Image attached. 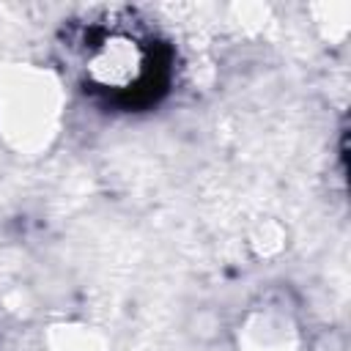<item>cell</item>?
<instances>
[{"label":"cell","mask_w":351,"mask_h":351,"mask_svg":"<svg viewBox=\"0 0 351 351\" xmlns=\"http://www.w3.org/2000/svg\"><path fill=\"white\" fill-rule=\"evenodd\" d=\"M241 351H296V329L285 313H258L247 321Z\"/></svg>","instance_id":"cell-3"},{"label":"cell","mask_w":351,"mask_h":351,"mask_svg":"<svg viewBox=\"0 0 351 351\" xmlns=\"http://www.w3.org/2000/svg\"><path fill=\"white\" fill-rule=\"evenodd\" d=\"M63 118V90L49 71L22 66L0 82V137L16 154L49 148Z\"/></svg>","instance_id":"cell-1"},{"label":"cell","mask_w":351,"mask_h":351,"mask_svg":"<svg viewBox=\"0 0 351 351\" xmlns=\"http://www.w3.org/2000/svg\"><path fill=\"white\" fill-rule=\"evenodd\" d=\"M88 27L82 44V74L90 85L112 93H129L154 71V49L145 36L126 25V16L107 14Z\"/></svg>","instance_id":"cell-2"}]
</instances>
